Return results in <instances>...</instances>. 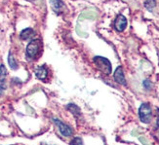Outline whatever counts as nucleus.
Returning a JSON list of instances; mask_svg holds the SVG:
<instances>
[{
	"instance_id": "f257e3e1",
	"label": "nucleus",
	"mask_w": 159,
	"mask_h": 145,
	"mask_svg": "<svg viewBox=\"0 0 159 145\" xmlns=\"http://www.w3.org/2000/svg\"><path fill=\"white\" fill-rule=\"evenodd\" d=\"M94 63L97 65V67L99 68V70H101L102 73H105L107 75L111 73V64L109 63V60L107 59L102 57H95Z\"/></svg>"
},
{
	"instance_id": "f03ea898",
	"label": "nucleus",
	"mask_w": 159,
	"mask_h": 145,
	"mask_svg": "<svg viewBox=\"0 0 159 145\" xmlns=\"http://www.w3.org/2000/svg\"><path fill=\"white\" fill-rule=\"evenodd\" d=\"M139 117L140 120L144 123L148 124L152 118V112H151V107L148 103H143L139 109Z\"/></svg>"
},
{
	"instance_id": "7ed1b4c3",
	"label": "nucleus",
	"mask_w": 159,
	"mask_h": 145,
	"mask_svg": "<svg viewBox=\"0 0 159 145\" xmlns=\"http://www.w3.org/2000/svg\"><path fill=\"white\" fill-rule=\"evenodd\" d=\"M41 44L39 40H32L26 47V57L30 59H35L40 52Z\"/></svg>"
},
{
	"instance_id": "20e7f679",
	"label": "nucleus",
	"mask_w": 159,
	"mask_h": 145,
	"mask_svg": "<svg viewBox=\"0 0 159 145\" xmlns=\"http://www.w3.org/2000/svg\"><path fill=\"white\" fill-rule=\"evenodd\" d=\"M98 17H99V13H98V11H97V10H95V9H86L85 11H83L79 15L78 22L80 23L81 20H94Z\"/></svg>"
},
{
	"instance_id": "39448f33",
	"label": "nucleus",
	"mask_w": 159,
	"mask_h": 145,
	"mask_svg": "<svg viewBox=\"0 0 159 145\" xmlns=\"http://www.w3.org/2000/svg\"><path fill=\"white\" fill-rule=\"evenodd\" d=\"M54 122L58 126L59 130H60V133L61 134V135H64V136H70L72 134V130L70 127H68L67 125L64 124L61 121H60L59 119H54Z\"/></svg>"
},
{
	"instance_id": "423d86ee",
	"label": "nucleus",
	"mask_w": 159,
	"mask_h": 145,
	"mask_svg": "<svg viewBox=\"0 0 159 145\" xmlns=\"http://www.w3.org/2000/svg\"><path fill=\"white\" fill-rule=\"evenodd\" d=\"M127 26V20L123 15H119L116 18L115 22H114V27L117 31L122 32L124 29H126Z\"/></svg>"
},
{
	"instance_id": "0eeeda50",
	"label": "nucleus",
	"mask_w": 159,
	"mask_h": 145,
	"mask_svg": "<svg viewBox=\"0 0 159 145\" xmlns=\"http://www.w3.org/2000/svg\"><path fill=\"white\" fill-rule=\"evenodd\" d=\"M114 79L117 83H119L121 85L125 86L127 83H126V79H125V76H124L123 73V68L122 66H118L116 68V70L114 72Z\"/></svg>"
},
{
	"instance_id": "6e6552de",
	"label": "nucleus",
	"mask_w": 159,
	"mask_h": 145,
	"mask_svg": "<svg viewBox=\"0 0 159 145\" xmlns=\"http://www.w3.org/2000/svg\"><path fill=\"white\" fill-rule=\"evenodd\" d=\"M35 76L39 80H46L48 77V70L45 66H39L35 69Z\"/></svg>"
},
{
	"instance_id": "1a4fd4ad",
	"label": "nucleus",
	"mask_w": 159,
	"mask_h": 145,
	"mask_svg": "<svg viewBox=\"0 0 159 145\" xmlns=\"http://www.w3.org/2000/svg\"><path fill=\"white\" fill-rule=\"evenodd\" d=\"M33 35H34V31H33L32 29H24L22 32H20V37L22 38L23 40H27V39L31 38Z\"/></svg>"
},
{
	"instance_id": "9d476101",
	"label": "nucleus",
	"mask_w": 159,
	"mask_h": 145,
	"mask_svg": "<svg viewBox=\"0 0 159 145\" xmlns=\"http://www.w3.org/2000/svg\"><path fill=\"white\" fill-rule=\"evenodd\" d=\"M51 4H52L53 10L56 13H59L61 10V7L64 6L61 0H51Z\"/></svg>"
},
{
	"instance_id": "9b49d317",
	"label": "nucleus",
	"mask_w": 159,
	"mask_h": 145,
	"mask_svg": "<svg viewBox=\"0 0 159 145\" xmlns=\"http://www.w3.org/2000/svg\"><path fill=\"white\" fill-rule=\"evenodd\" d=\"M67 109L70 110V111L74 115V116H79L80 115V110L79 108L75 105V104H72V103H70V104L67 105Z\"/></svg>"
},
{
	"instance_id": "f8f14e48",
	"label": "nucleus",
	"mask_w": 159,
	"mask_h": 145,
	"mask_svg": "<svg viewBox=\"0 0 159 145\" xmlns=\"http://www.w3.org/2000/svg\"><path fill=\"white\" fill-rule=\"evenodd\" d=\"M8 63H9V65H10V67L12 68V69L16 70L17 68H18V64H17V63H16L15 59H14V57L12 56V54H10V55H9V58H8Z\"/></svg>"
},
{
	"instance_id": "ddd939ff",
	"label": "nucleus",
	"mask_w": 159,
	"mask_h": 145,
	"mask_svg": "<svg viewBox=\"0 0 159 145\" xmlns=\"http://www.w3.org/2000/svg\"><path fill=\"white\" fill-rule=\"evenodd\" d=\"M144 6L149 11H151L156 6V1L155 0H144Z\"/></svg>"
},
{
	"instance_id": "4468645a",
	"label": "nucleus",
	"mask_w": 159,
	"mask_h": 145,
	"mask_svg": "<svg viewBox=\"0 0 159 145\" xmlns=\"http://www.w3.org/2000/svg\"><path fill=\"white\" fill-rule=\"evenodd\" d=\"M7 74V70H6V68L3 64L0 65V81H3L4 78H5V76Z\"/></svg>"
},
{
	"instance_id": "2eb2a0df",
	"label": "nucleus",
	"mask_w": 159,
	"mask_h": 145,
	"mask_svg": "<svg viewBox=\"0 0 159 145\" xmlns=\"http://www.w3.org/2000/svg\"><path fill=\"white\" fill-rule=\"evenodd\" d=\"M76 32H77L78 35L81 36V37H87V36H88L86 32L82 31V30L80 29V24H79V23L77 24V26H76Z\"/></svg>"
},
{
	"instance_id": "dca6fc26",
	"label": "nucleus",
	"mask_w": 159,
	"mask_h": 145,
	"mask_svg": "<svg viewBox=\"0 0 159 145\" xmlns=\"http://www.w3.org/2000/svg\"><path fill=\"white\" fill-rule=\"evenodd\" d=\"M70 145H83V141L80 137H75L70 142Z\"/></svg>"
},
{
	"instance_id": "f3484780",
	"label": "nucleus",
	"mask_w": 159,
	"mask_h": 145,
	"mask_svg": "<svg viewBox=\"0 0 159 145\" xmlns=\"http://www.w3.org/2000/svg\"><path fill=\"white\" fill-rule=\"evenodd\" d=\"M139 140H140L143 145H150V144L148 143V141L146 138H144V137H143V136H140V137H139Z\"/></svg>"
},
{
	"instance_id": "a211bd4d",
	"label": "nucleus",
	"mask_w": 159,
	"mask_h": 145,
	"mask_svg": "<svg viewBox=\"0 0 159 145\" xmlns=\"http://www.w3.org/2000/svg\"><path fill=\"white\" fill-rule=\"evenodd\" d=\"M143 85H144V87H146V88H148V89H149L150 88V82L148 81V80H146V81H144L143 82Z\"/></svg>"
},
{
	"instance_id": "6ab92c4d",
	"label": "nucleus",
	"mask_w": 159,
	"mask_h": 145,
	"mask_svg": "<svg viewBox=\"0 0 159 145\" xmlns=\"http://www.w3.org/2000/svg\"><path fill=\"white\" fill-rule=\"evenodd\" d=\"M156 126H157V129L159 130V108L157 109V121H156Z\"/></svg>"
},
{
	"instance_id": "aec40b11",
	"label": "nucleus",
	"mask_w": 159,
	"mask_h": 145,
	"mask_svg": "<svg viewBox=\"0 0 159 145\" xmlns=\"http://www.w3.org/2000/svg\"><path fill=\"white\" fill-rule=\"evenodd\" d=\"M3 90H4V87H3L1 84H0V94H1L3 93Z\"/></svg>"
}]
</instances>
